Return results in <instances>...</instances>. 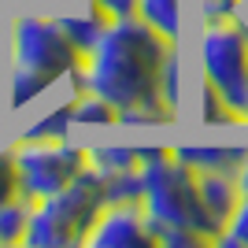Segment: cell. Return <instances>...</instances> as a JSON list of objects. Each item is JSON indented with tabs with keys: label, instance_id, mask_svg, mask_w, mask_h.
Returning a JSON list of instances; mask_svg holds the SVG:
<instances>
[{
	"label": "cell",
	"instance_id": "14",
	"mask_svg": "<svg viewBox=\"0 0 248 248\" xmlns=\"http://www.w3.org/2000/svg\"><path fill=\"white\" fill-rule=\"evenodd\" d=\"M71 119H74V134L78 130H115L119 126V111L108 100H100L96 93H85V89L74 93Z\"/></svg>",
	"mask_w": 248,
	"mask_h": 248
},
{
	"label": "cell",
	"instance_id": "13",
	"mask_svg": "<svg viewBox=\"0 0 248 248\" xmlns=\"http://www.w3.org/2000/svg\"><path fill=\"white\" fill-rule=\"evenodd\" d=\"M197 123L207 126V130H211V126H241V130H248L245 115L233 111V108L218 96L215 85H207L200 74H197Z\"/></svg>",
	"mask_w": 248,
	"mask_h": 248
},
{
	"label": "cell",
	"instance_id": "9",
	"mask_svg": "<svg viewBox=\"0 0 248 248\" xmlns=\"http://www.w3.org/2000/svg\"><path fill=\"white\" fill-rule=\"evenodd\" d=\"M152 141H89V167L96 174H126L141 170Z\"/></svg>",
	"mask_w": 248,
	"mask_h": 248
},
{
	"label": "cell",
	"instance_id": "21",
	"mask_svg": "<svg viewBox=\"0 0 248 248\" xmlns=\"http://www.w3.org/2000/svg\"><path fill=\"white\" fill-rule=\"evenodd\" d=\"M4 4H52V0H4Z\"/></svg>",
	"mask_w": 248,
	"mask_h": 248
},
{
	"label": "cell",
	"instance_id": "6",
	"mask_svg": "<svg viewBox=\"0 0 248 248\" xmlns=\"http://www.w3.org/2000/svg\"><path fill=\"white\" fill-rule=\"evenodd\" d=\"M8 145L19 174V193L30 204L56 197L78 174L89 170V141H82L78 134L60 141H8Z\"/></svg>",
	"mask_w": 248,
	"mask_h": 248
},
{
	"label": "cell",
	"instance_id": "4",
	"mask_svg": "<svg viewBox=\"0 0 248 248\" xmlns=\"http://www.w3.org/2000/svg\"><path fill=\"white\" fill-rule=\"evenodd\" d=\"M104 204H108L104 178L89 167L85 174H78L56 197L33 204L30 230H26L22 248H78V245H85V237H89L96 215L104 211Z\"/></svg>",
	"mask_w": 248,
	"mask_h": 248
},
{
	"label": "cell",
	"instance_id": "5",
	"mask_svg": "<svg viewBox=\"0 0 248 248\" xmlns=\"http://www.w3.org/2000/svg\"><path fill=\"white\" fill-rule=\"evenodd\" d=\"M197 67L207 85H215L218 96L245 115L248 104V15L200 22L197 33Z\"/></svg>",
	"mask_w": 248,
	"mask_h": 248
},
{
	"label": "cell",
	"instance_id": "20",
	"mask_svg": "<svg viewBox=\"0 0 248 248\" xmlns=\"http://www.w3.org/2000/svg\"><path fill=\"white\" fill-rule=\"evenodd\" d=\"M93 4L108 15V19H130L137 11V0H93Z\"/></svg>",
	"mask_w": 248,
	"mask_h": 248
},
{
	"label": "cell",
	"instance_id": "23",
	"mask_svg": "<svg viewBox=\"0 0 248 248\" xmlns=\"http://www.w3.org/2000/svg\"><path fill=\"white\" fill-rule=\"evenodd\" d=\"M245 8H248V0H245ZM245 8H241V11H245Z\"/></svg>",
	"mask_w": 248,
	"mask_h": 248
},
{
	"label": "cell",
	"instance_id": "12",
	"mask_svg": "<svg viewBox=\"0 0 248 248\" xmlns=\"http://www.w3.org/2000/svg\"><path fill=\"white\" fill-rule=\"evenodd\" d=\"M137 19L152 26L167 41H182L186 33V19H182V0H137Z\"/></svg>",
	"mask_w": 248,
	"mask_h": 248
},
{
	"label": "cell",
	"instance_id": "8",
	"mask_svg": "<svg viewBox=\"0 0 248 248\" xmlns=\"http://www.w3.org/2000/svg\"><path fill=\"white\" fill-rule=\"evenodd\" d=\"M48 11L56 15V22L63 26V33L71 37V45L82 52V56L93 52V45L100 41V33L108 30V22H111L93 0H52Z\"/></svg>",
	"mask_w": 248,
	"mask_h": 248
},
{
	"label": "cell",
	"instance_id": "3",
	"mask_svg": "<svg viewBox=\"0 0 248 248\" xmlns=\"http://www.w3.org/2000/svg\"><path fill=\"white\" fill-rule=\"evenodd\" d=\"M82 60L48 4H8L0 11V67H26L56 85H71Z\"/></svg>",
	"mask_w": 248,
	"mask_h": 248
},
{
	"label": "cell",
	"instance_id": "19",
	"mask_svg": "<svg viewBox=\"0 0 248 248\" xmlns=\"http://www.w3.org/2000/svg\"><path fill=\"white\" fill-rule=\"evenodd\" d=\"M245 8V0H200V22L207 19H226Z\"/></svg>",
	"mask_w": 248,
	"mask_h": 248
},
{
	"label": "cell",
	"instance_id": "15",
	"mask_svg": "<svg viewBox=\"0 0 248 248\" xmlns=\"http://www.w3.org/2000/svg\"><path fill=\"white\" fill-rule=\"evenodd\" d=\"M159 96L170 111L182 119V108H186V67H182V41L170 45L163 60V71H159Z\"/></svg>",
	"mask_w": 248,
	"mask_h": 248
},
{
	"label": "cell",
	"instance_id": "1",
	"mask_svg": "<svg viewBox=\"0 0 248 248\" xmlns=\"http://www.w3.org/2000/svg\"><path fill=\"white\" fill-rule=\"evenodd\" d=\"M170 45L152 26L130 15V19H111L108 30L93 52L82 60V71L74 74V89L96 93L108 100L115 111H134V108H167L159 96V71Z\"/></svg>",
	"mask_w": 248,
	"mask_h": 248
},
{
	"label": "cell",
	"instance_id": "17",
	"mask_svg": "<svg viewBox=\"0 0 248 248\" xmlns=\"http://www.w3.org/2000/svg\"><path fill=\"white\" fill-rule=\"evenodd\" d=\"M215 245H222V248H233V245H241V248H248V193L241 197V204H237V211L230 215V222H226V230L218 233V241Z\"/></svg>",
	"mask_w": 248,
	"mask_h": 248
},
{
	"label": "cell",
	"instance_id": "7",
	"mask_svg": "<svg viewBox=\"0 0 248 248\" xmlns=\"http://www.w3.org/2000/svg\"><path fill=\"white\" fill-rule=\"evenodd\" d=\"M85 248H159V241L141 200H111L96 215Z\"/></svg>",
	"mask_w": 248,
	"mask_h": 248
},
{
	"label": "cell",
	"instance_id": "16",
	"mask_svg": "<svg viewBox=\"0 0 248 248\" xmlns=\"http://www.w3.org/2000/svg\"><path fill=\"white\" fill-rule=\"evenodd\" d=\"M33 204L26 197H11L8 204H0V248H22L26 230H30Z\"/></svg>",
	"mask_w": 248,
	"mask_h": 248
},
{
	"label": "cell",
	"instance_id": "10",
	"mask_svg": "<svg viewBox=\"0 0 248 248\" xmlns=\"http://www.w3.org/2000/svg\"><path fill=\"white\" fill-rule=\"evenodd\" d=\"M197 178H200V200H204V207H207V215L215 218L218 226L226 230V222H230V215L237 211V204H241V186H237V174H215V170H197Z\"/></svg>",
	"mask_w": 248,
	"mask_h": 248
},
{
	"label": "cell",
	"instance_id": "2",
	"mask_svg": "<svg viewBox=\"0 0 248 248\" xmlns=\"http://www.w3.org/2000/svg\"><path fill=\"white\" fill-rule=\"evenodd\" d=\"M141 204L155 226L159 248H200L215 245L222 226L207 215L200 200V178L174 155V145L152 141L141 159Z\"/></svg>",
	"mask_w": 248,
	"mask_h": 248
},
{
	"label": "cell",
	"instance_id": "22",
	"mask_svg": "<svg viewBox=\"0 0 248 248\" xmlns=\"http://www.w3.org/2000/svg\"><path fill=\"white\" fill-rule=\"evenodd\" d=\"M245 123H248V104H245Z\"/></svg>",
	"mask_w": 248,
	"mask_h": 248
},
{
	"label": "cell",
	"instance_id": "11",
	"mask_svg": "<svg viewBox=\"0 0 248 248\" xmlns=\"http://www.w3.org/2000/svg\"><path fill=\"white\" fill-rule=\"evenodd\" d=\"M248 145H174V155L193 170H215V174H237L245 163Z\"/></svg>",
	"mask_w": 248,
	"mask_h": 248
},
{
	"label": "cell",
	"instance_id": "18",
	"mask_svg": "<svg viewBox=\"0 0 248 248\" xmlns=\"http://www.w3.org/2000/svg\"><path fill=\"white\" fill-rule=\"evenodd\" d=\"M11 197H19V174H15L8 137H0V204H8Z\"/></svg>",
	"mask_w": 248,
	"mask_h": 248
}]
</instances>
